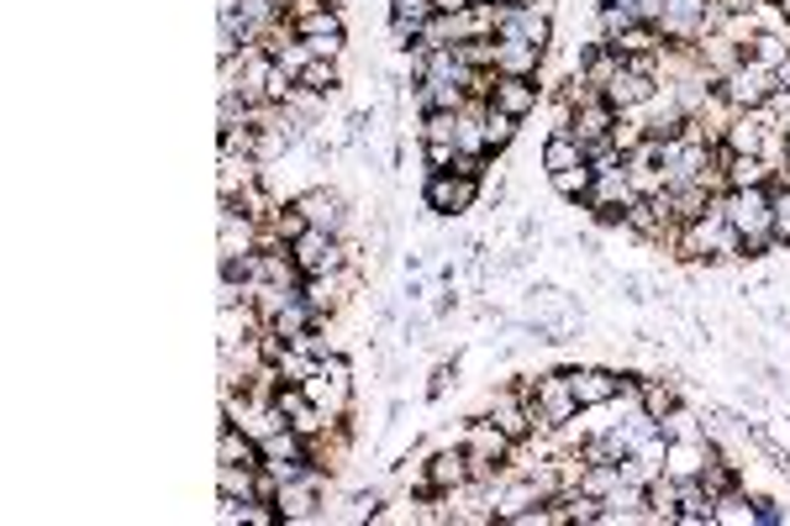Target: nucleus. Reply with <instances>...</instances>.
<instances>
[{"label":"nucleus","instance_id":"nucleus-27","mask_svg":"<svg viewBox=\"0 0 790 526\" xmlns=\"http://www.w3.org/2000/svg\"><path fill=\"white\" fill-rule=\"evenodd\" d=\"M643 490H648V511H654V522L674 526V516H680V479H674V474H654Z\"/></svg>","mask_w":790,"mask_h":526},{"label":"nucleus","instance_id":"nucleus-42","mask_svg":"<svg viewBox=\"0 0 790 526\" xmlns=\"http://www.w3.org/2000/svg\"><path fill=\"white\" fill-rule=\"evenodd\" d=\"M648 138V121H643V106L638 111H617V127H611V143L622 147V153H633V147Z\"/></svg>","mask_w":790,"mask_h":526},{"label":"nucleus","instance_id":"nucleus-24","mask_svg":"<svg viewBox=\"0 0 790 526\" xmlns=\"http://www.w3.org/2000/svg\"><path fill=\"white\" fill-rule=\"evenodd\" d=\"M274 332V337H285V343H296V337H301V332H311V326H316V311H311V306H306V295H290V300H285V306H279V311H274L270 322H264Z\"/></svg>","mask_w":790,"mask_h":526},{"label":"nucleus","instance_id":"nucleus-12","mask_svg":"<svg viewBox=\"0 0 790 526\" xmlns=\"http://www.w3.org/2000/svg\"><path fill=\"white\" fill-rule=\"evenodd\" d=\"M422 468H427V495H454V490L469 485V453L458 442L443 447V453H432Z\"/></svg>","mask_w":790,"mask_h":526},{"label":"nucleus","instance_id":"nucleus-2","mask_svg":"<svg viewBox=\"0 0 790 526\" xmlns=\"http://www.w3.org/2000/svg\"><path fill=\"white\" fill-rule=\"evenodd\" d=\"M722 211H728L732 232L743 237V259H764L775 253V205H769V184H749V190H722Z\"/></svg>","mask_w":790,"mask_h":526},{"label":"nucleus","instance_id":"nucleus-48","mask_svg":"<svg viewBox=\"0 0 790 526\" xmlns=\"http://www.w3.org/2000/svg\"><path fill=\"white\" fill-rule=\"evenodd\" d=\"M222 153H259V127H227L222 132Z\"/></svg>","mask_w":790,"mask_h":526},{"label":"nucleus","instance_id":"nucleus-8","mask_svg":"<svg viewBox=\"0 0 790 526\" xmlns=\"http://www.w3.org/2000/svg\"><path fill=\"white\" fill-rule=\"evenodd\" d=\"M486 416L506 432L512 442H527L538 438V421H532V401L522 395L517 384H501V390H490L486 395Z\"/></svg>","mask_w":790,"mask_h":526},{"label":"nucleus","instance_id":"nucleus-45","mask_svg":"<svg viewBox=\"0 0 790 526\" xmlns=\"http://www.w3.org/2000/svg\"><path fill=\"white\" fill-rule=\"evenodd\" d=\"M438 16V5L432 0H391V22H406V27H417V37H422V27Z\"/></svg>","mask_w":790,"mask_h":526},{"label":"nucleus","instance_id":"nucleus-40","mask_svg":"<svg viewBox=\"0 0 790 526\" xmlns=\"http://www.w3.org/2000/svg\"><path fill=\"white\" fill-rule=\"evenodd\" d=\"M633 27H638V22H633L627 11H617V5H607V0H601V11H596V43H611V48H617V43H622Z\"/></svg>","mask_w":790,"mask_h":526},{"label":"nucleus","instance_id":"nucleus-54","mask_svg":"<svg viewBox=\"0 0 790 526\" xmlns=\"http://www.w3.org/2000/svg\"><path fill=\"white\" fill-rule=\"evenodd\" d=\"M316 5H327V0H279V11L296 22V16H306V11H316Z\"/></svg>","mask_w":790,"mask_h":526},{"label":"nucleus","instance_id":"nucleus-22","mask_svg":"<svg viewBox=\"0 0 790 526\" xmlns=\"http://www.w3.org/2000/svg\"><path fill=\"white\" fill-rule=\"evenodd\" d=\"M538 69H543V48H532V43H512V37H495V74L538 80Z\"/></svg>","mask_w":790,"mask_h":526},{"label":"nucleus","instance_id":"nucleus-60","mask_svg":"<svg viewBox=\"0 0 790 526\" xmlns=\"http://www.w3.org/2000/svg\"><path fill=\"white\" fill-rule=\"evenodd\" d=\"M327 5H333V11H343V5H348V0H327Z\"/></svg>","mask_w":790,"mask_h":526},{"label":"nucleus","instance_id":"nucleus-10","mask_svg":"<svg viewBox=\"0 0 790 526\" xmlns=\"http://www.w3.org/2000/svg\"><path fill=\"white\" fill-rule=\"evenodd\" d=\"M296 211L306 216V227H322V232H348V211H343V195L337 190H327V184H311V190H301L296 195Z\"/></svg>","mask_w":790,"mask_h":526},{"label":"nucleus","instance_id":"nucleus-37","mask_svg":"<svg viewBox=\"0 0 790 526\" xmlns=\"http://www.w3.org/2000/svg\"><path fill=\"white\" fill-rule=\"evenodd\" d=\"M296 37H343V11H333V5H316V11L296 16Z\"/></svg>","mask_w":790,"mask_h":526},{"label":"nucleus","instance_id":"nucleus-20","mask_svg":"<svg viewBox=\"0 0 790 526\" xmlns=\"http://www.w3.org/2000/svg\"><path fill=\"white\" fill-rule=\"evenodd\" d=\"M622 63H627V59H622L611 43H590V48L579 53L575 74H579V80H585L590 89H601V95H607V85L617 80V74H622Z\"/></svg>","mask_w":790,"mask_h":526},{"label":"nucleus","instance_id":"nucleus-57","mask_svg":"<svg viewBox=\"0 0 790 526\" xmlns=\"http://www.w3.org/2000/svg\"><path fill=\"white\" fill-rule=\"evenodd\" d=\"M775 85H780V89H790V59L780 63V69H775Z\"/></svg>","mask_w":790,"mask_h":526},{"label":"nucleus","instance_id":"nucleus-38","mask_svg":"<svg viewBox=\"0 0 790 526\" xmlns=\"http://www.w3.org/2000/svg\"><path fill=\"white\" fill-rule=\"evenodd\" d=\"M701 485H706V495H711V500L728 495V490H738V464H728V458H722V447L711 453V464L701 468Z\"/></svg>","mask_w":790,"mask_h":526},{"label":"nucleus","instance_id":"nucleus-29","mask_svg":"<svg viewBox=\"0 0 790 526\" xmlns=\"http://www.w3.org/2000/svg\"><path fill=\"white\" fill-rule=\"evenodd\" d=\"M495 16H501V5H464V11L454 16V43L495 37Z\"/></svg>","mask_w":790,"mask_h":526},{"label":"nucleus","instance_id":"nucleus-47","mask_svg":"<svg viewBox=\"0 0 790 526\" xmlns=\"http://www.w3.org/2000/svg\"><path fill=\"white\" fill-rule=\"evenodd\" d=\"M607 5L627 11L638 27H659V22H665V0H607Z\"/></svg>","mask_w":790,"mask_h":526},{"label":"nucleus","instance_id":"nucleus-1","mask_svg":"<svg viewBox=\"0 0 790 526\" xmlns=\"http://www.w3.org/2000/svg\"><path fill=\"white\" fill-rule=\"evenodd\" d=\"M669 253H674L680 263H738L743 259V237L732 232L728 211H722V195L711 201L706 216L680 222V232H674V242H669Z\"/></svg>","mask_w":790,"mask_h":526},{"label":"nucleus","instance_id":"nucleus-14","mask_svg":"<svg viewBox=\"0 0 790 526\" xmlns=\"http://www.w3.org/2000/svg\"><path fill=\"white\" fill-rule=\"evenodd\" d=\"M570 390H575L579 410H601L622 395V374H611V369H570Z\"/></svg>","mask_w":790,"mask_h":526},{"label":"nucleus","instance_id":"nucleus-13","mask_svg":"<svg viewBox=\"0 0 790 526\" xmlns=\"http://www.w3.org/2000/svg\"><path fill=\"white\" fill-rule=\"evenodd\" d=\"M458 447H464L469 458H490V464H512V447H517V442L506 438V432H501V427H495L490 416H480V421H469V427H464V438H458Z\"/></svg>","mask_w":790,"mask_h":526},{"label":"nucleus","instance_id":"nucleus-43","mask_svg":"<svg viewBox=\"0 0 790 526\" xmlns=\"http://www.w3.org/2000/svg\"><path fill=\"white\" fill-rule=\"evenodd\" d=\"M622 59H638V53H665V32L659 27H633L622 43H617Z\"/></svg>","mask_w":790,"mask_h":526},{"label":"nucleus","instance_id":"nucleus-58","mask_svg":"<svg viewBox=\"0 0 790 526\" xmlns=\"http://www.w3.org/2000/svg\"><path fill=\"white\" fill-rule=\"evenodd\" d=\"M722 5H728V11H754L759 0H722Z\"/></svg>","mask_w":790,"mask_h":526},{"label":"nucleus","instance_id":"nucleus-44","mask_svg":"<svg viewBox=\"0 0 790 526\" xmlns=\"http://www.w3.org/2000/svg\"><path fill=\"white\" fill-rule=\"evenodd\" d=\"M422 143H454L458 138V111H422Z\"/></svg>","mask_w":790,"mask_h":526},{"label":"nucleus","instance_id":"nucleus-25","mask_svg":"<svg viewBox=\"0 0 790 526\" xmlns=\"http://www.w3.org/2000/svg\"><path fill=\"white\" fill-rule=\"evenodd\" d=\"M216 464H248V468H259V464H264V453H259V442L248 438L243 427L222 421V438H216Z\"/></svg>","mask_w":790,"mask_h":526},{"label":"nucleus","instance_id":"nucleus-55","mask_svg":"<svg viewBox=\"0 0 790 526\" xmlns=\"http://www.w3.org/2000/svg\"><path fill=\"white\" fill-rule=\"evenodd\" d=\"M506 5H522V11H543V16H553V0H506Z\"/></svg>","mask_w":790,"mask_h":526},{"label":"nucleus","instance_id":"nucleus-9","mask_svg":"<svg viewBox=\"0 0 790 526\" xmlns=\"http://www.w3.org/2000/svg\"><path fill=\"white\" fill-rule=\"evenodd\" d=\"M722 95H728L738 111H759L764 100L775 95V69H764V63L743 59L738 69H732L728 80H722Z\"/></svg>","mask_w":790,"mask_h":526},{"label":"nucleus","instance_id":"nucleus-59","mask_svg":"<svg viewBox=\"0 0 790 526\" xmlns=\"http://www.w3.org/2000/svg\"><path fill=\"white\" fill-rule=\"evenodd\" d=\"M775 5H780V16H786V22H790V0H775Z\"/></svg>","mask_w":790,"mask_h":526},{"label":"nucleus","instance_id":"nucleus-51","mask_svg":"<svg viewBox=\"0 0 790 526\" xmlns=\"http://www.w3.org/2000/svg\"><path fill=\"white\" fill-rule=\"evenodd\" d=\"M301 43L311 48V53H316V59L343 63V43H348V37H301Z\"/></svg>","mask_w":790,"mask_h":526},{"label":"nucleus","instance_id":"nucleus-11","mask_svg":"<svg viewBox=\"0 0 790 526\" xmlns=\"http://www.w3.org/2000/svg\"><path fill=\"white\" fill-rule=\"evenodd\" d=\"M495 37H512V43H532V48H543L553 43V16L543 11H522V5H501V16H495Z\"/></svg>","mask_w":790,"mask_h":526},{"label":"nucleus","instance_id":"nucleus-31","mask_svg":"<svg viewBox=\"0 0 790 526\" xmlns=\"http://www.w3.org/2000/svg\"><path fill=\"white\" fill-rule=\"evenodd\" d=\"M711 522H717V526H754V522H759V505H749L743 485H738V490H728V495H717V505H711Z\"/></svg>","mask_w":790,"mask_h":526},{"label":"nucleus","instance_id":"nucleus-17","mask_svg":"<svg viewBox=\"0 0 790 526\" xmlns=\"http://www.w3.org/2000/svg\"><path fill=\"white\" fill-rule=\"evenodd\" d=\"M611 127H617V106H611L607 95H596V100L575 106V117H570V138H575L579 147H590V143H601V138H611Z\"/></svg>","mask_w":790,"mask_h":526},{"label":"nucleus","instance_id":"nucleus-16","mask_svg":"<svg viewBox=\"0 0 790 526\" xmlns=\"http://www.w3.org/2000/svg\"><path fill=\"white\" fill-rule=\"evenodd\" d=\"M538 100H543V85L538 80H517V74H495V89H490V106H501V111H512L517 121H527L538 111Z\"/></svg>","mask_w":790,"mask_h":526},{"label":"nucleus","instance_id":"nucleus-30","mask_svg":"<svg viewBox=\"0 0 790 526\" xmlns=\"http://www.w3.org/2000/svg\"><path fill=\"white\" fill-rule=\"evenodd\" d=\"M417 106H422V111H464V106H469V89L422 80V85H417Z\"/></svg>","mask_w":790,"mask_h":526},{"label":"nucleus","instance_id":"nucleus-50","mask_svg":"<svg viewBox=\"0 0 790 526\" xmlns=\"http://www.w3.org/2000/svg\"><path fill=\"white\" fill-rule=\"evenodd\" d=\"M274 227H279V237H285V242H296V237L306 232V216L296 211V205H279V211H274Z\"/></svg>","mask_w":790,"mask_h":526},{"label":"nucleus","instance_id":"nucleus-23","mask_svg":"<svg viewBox=\"0 0 790 526\" xmlns=\"http://www.w3.org/2000/svg\"><path fill=\"white\" fill-rule=\"evenodd\" d=\"M722 158V175H728V190H749V184H769V164L759 153H732V147H717Z\"/></svg>","mask_w":790,"mask_h":526},{"label":"nucleus","instance_id":"nucleus-4","mask_svg":"<svg viewBox=\"0 0 790 526\" xmlns=\"http://www.w3.org/2000/svg\"><path fill=\"white\" fill-rule=\"evenodd\" d=\"M274 511H279V522H322V511H327V474L311 468L301 479H285Z\"/></svg>","mask_w":790,"mask_h":526},{"label":"nucleus","instance_id":"nucleus-35","mask_svg":"<svg viewBox=\"0 0 790 526\" xmlns=\"http://www.w3.org/2000/svg\"><path fill=\"white\" fill-rule=\"evenodd\" d=\"M590 179H596V169H590V164H575V169L548 175V184H553V195H564L570 205H579L585 195H590Z\"/></svg>","mask_w":790,"mask_h":526},{"label":"nucleus","instance_id":"nucleus-52","mask_svg":"<svg viewBox=\"0 0 790 526\" xmlns=\"http://www.w3.org/2000/svg\"><path fill=\"white\" fill-rule=\"evenodd\" d=\"M454 380H458V369H454V363H438V369H432V384H427V395L438 401V395H443V390H448Z\"/></svg>","mask_w":790,"mask_h":526},{"label":"nucleus","instance_id":"nucleus-39","mask_svg":"<svg viewBox=\"0 0 790 526\" xmlns=\"http://www.w3.org/2000/svg\"><path fill=\"white\" fill-rule=\"evenodd\" d=\"M301 89H311V95H333L337 85H343V69H337L333 59H311L306 63V74L296 80Z\"/></svg>","mask_w":790,"mask_h":526},{"label":"nucleus","instance_id":"nucleus-21","mask_svg":"<svg viewBox=\"0 0 790 526\" xmlns=\"http://www.w3.org/2000/svg\"><path fill=\"white\" fill-rule=\"evenodd\" d=\"M654 95H659V80H654V74H638V69H627V63H622V74L607 85V100L617 106V111H638V106H648Z\"/></svg>","mask_w":790,"mask_h":526},{"label":"nucleus","instance_id":"nucleus-53","mask_svg":"<svg viewBox=\"0 0 790 526\" xmlns=\"http://www.w3.org/2000/svg\"><path fill=\"white\" fill-rule=\"evenodd\" d=\"M391 48H417V27H406V22H391Z\"/></svg>","mask_w":790,"mask_h":526},{"label":"nucleus","instance_id":"nucleus-15","mask_svg":"<svg viewBox=\"0 0 790 526\" xmlns=\"http://www.w3.org/2000/svg\"><path fill=\"white\" fill-rule=\"evenodd\" d=\"M711 453H717L711 432H706V438H669L665 474H674V479H701V468L711 464Z\"/></svg>","mask_w":790,"mask_h":526},{"label":"nucleus","instance_id":"nucleus-5","mask_svg":"<svg viewBox=\"0 0 790 526\" xmlns=\"http://www.w3.org/2000/svg\"><path fill=\"white\" fill-rule=\"evenodd\" d=\"M585 416L575 401V390H570V369L564 374H538V395H532V421H538V438H548L553 427H564V421H575Z\"/></svg>","mask_w":790,"mask_h":526},{"label":"nucleus","instance_id":"nucleus-26","mask_svg":"<svg viewBox=\"0 0 790 526\" xmlns=\"http://www.w3.org/2000/svg\"><path fill=\"white\" fill-rule=\"evenodd\" d=\"M680 384L674 380H638V410L648 416V421H665L669 410H680Z\"/></svg>","mask_w":790,"mask_h":526},{"label":"nucleus","instance_id":"nucleus-32","mask_svg":"<svg viewBox=\"0 0 790 526\" xmlns=\"http://www.w3.org/2000/svg\"><path fill=\"white\" fill-rule=\"evenodd\" d=\"M575 164H585V147H579L570 132H548V138H543V169H548V175L575 169Z\"/></svg>","mask_w":790,"mask_h":526},{"label":"nucleus","instance_id":"nucleus-7","mask_svg":"<svg viewBox=\"0 0 790 526\" xmlns=\"http://www.w3.org/2000/svg\"><path fill=\"white\" fill-rule=\"evenodd\" d=\"M633 201H638V195H633V184H627V169H601V175L590 179V195L579 201V211H590L601 227H622V216H627Z\"/></svg>","mask_w":790,"mask_h":526},{"label":"nucleus","instance_id":"nucleus-36","mask_svg":"<svg viewBox=\"0 0 790 526\" xmlns=\"http://www.w3.org/2000/svg\"><path fill=\"white\" fill-rule=\"evenodd\" d=\"M517 127H522V121L512 117V111L486 106V147H490V153H506V147L517 143Z\"/></svg>","mask_w":790,"mask_h":526},{"label":"nucleus","instance_id":"nucleus-6","mask_svg":"<svg viewBox=\"0 0 790 526\" xmlns=\"http://www.w3.org/2000/svg\"><path fill=\"white\" fill-rule=\"evenodd\" d=\"M422 201L432 216H464V211H475V201H480V179L458 175V169H438V175H427Z\"/></svg>","mask_w":790,"mask_h":526},{"label":"nucleus","instance_id":"nucleus-19","mask_svg":"<svg viewBox=\"0 0 790 526\" xmlns=\"http://www.w3.org/2000/svg\"><path fill=\"white\" fill-rule=\"evenodd\" d=\"M264 179V169H259V158L253 153H222V169H216V195L222 201H238L243 190H253Z\"/></svg>","mask_w":790,"mask_h":526},{"label":"nucleus","instance_id":"nucleus-56","mask_svg":"<svg viewBox=\"0 0 790 526\" xmlns=\"http://www.w3.org/2000/svg\"><path fill=\"white\" fill-rule=\"evenodd\" d=\"M432 5H438V11H443V16H458V11H464V5H469V0H432Z\"/></svg>","mask_w":790,"mask_h":526},{"label":"nucleus","instance_id":"nucleus-49","mask_svg":"<svg viewBox=\"0 0 790 526\" xmlns=\"http://www.w3.org/2000/svg\"><path fill=\"white\" fill-rule=\"evenodd\" d=\"M422 158H427V175H438V169H454L458 143H422Z\"/></svg>","mask_w":790,"mask_h":526},{"label":"nucleus","instance_id":"nucleus-41","mask_svg":"<svg viewBox=\"0 0 790 526\" xmlns=\"http://www.w3.org/2000/svg\"><path fill=\"white\" fill-rule=\"evenodd\" d=\"M617 485H622V468H617V464H585V474H579L575 490H585V495H596V500H607Z\"/></svg>","mask_w":790,"mask_h":526},{"label":"nucleus","instance_id":"nucleus-18","mask_svg":"<svg viewBox=\"0 0 790 526\" xmlns=\"http://www.w3.org/2000/svg\"><path fill=\"white\" fill-rule=\"evenodd\" d=\"M780 121L769 117V111H738L728 127V138H722V147H732V153H764V143H769V132H775Z\"/></svg>","mask_w":790,"mask_h":526},{"label":"nucleus","instance_id":"nucleus-46","mask_svg":"<svg viewBox=\"0 0 790 526\" xmlns=\"http://www.w3.org/2000/svg\"><path fill=\"white\" fill-rule=\"evenodd\" d=\"M458 63L469 69H495V37H475V43H454Z\"/></svg>","mask_w":790,"mask_h":526},{"label":"nucleus","instance_id":"nucleus-33","mask_svg":"<svg viewBox=\"0 0 790 526\" xmlns=\"http://www.w3.org/2000/svg\"><path fill=\"white\" fill-rule=\"evenodd\" d=\"M253 474L248 464H216V495L222 500H253Z\"/></svg>","mask_w":790,"mask_h":526},{"label":"nucleus","instance_id":"nucleus-34","mask_svg":"<svg viewBox=\"0 0 790 526\" xmlns=\"http://www.w3.org/2000/svg\"><path fill=\"white\" fill-rule=\"evenodd\" d=\"M749 59L764 63V69H780L790 59V32H754L749 43Z\"/></svg>","mask_w":790,"mask_h":526},{"label":"nucleus","instance_id":"nucleus-28","mask_svg":"<svg viewBox=\"0 0 790 526\" xmlns=\"http://www.w3.org/2000/svg\"><path fill=\"white\" fill-rule=\"evenodd\" d=\"M711 505L717 500L706 495L701 479H680V516H674V526H706L711 522Z\"/></svg>","mask_w":790,"mask_h":526},{"label":"nucleus","instance_id":"nucleus-3","mask_svg":"<svg viewBox=\"0 0 790 526\" xmlns=\"http://www.w3.org/2000/svg\"><path fill=\"white\" fill-rule=\"evenodd\" d=\"M359 263H348V268H333V274H306V306L316 311V322H333L343 316V306H348V295H359Z\"/></svg>","mask_w":790,"mask_h":526}]
</instances>
